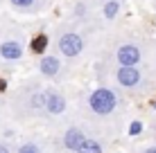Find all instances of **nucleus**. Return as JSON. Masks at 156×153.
Wrapping results in <instances>:
<instances>
[{
  "instance_id": "f257e3e1",
  "label": "nucleus",
  "mask_w": 156,
  "mask_h": 153,
  "mask_svg": "<svg viewBox=\"0 0 156 153\" xmlns=\"http://www.w3.org/2000/svg\"><path fill=\"white\" fill-rule=\"evenodd\" d=\"M88 104L98 115H111L115 108V95L109 88H98V90H93Z\"/></svg>"
},
{
  "instance_id": "f03ea898",
  "label": "nucleus",
  "mask_w": 156,
  "mask_h": 153,
  "mask_svg": "<svg viewBox=\"0 0 156 153\" xmlns=\"http://www.w3.org/2000/svg\"><path fill=\"white\" fill-rule=\"evenodd\" d=\"M59 50H61V54H66V56H77L79 52L84 50V41L79 38L77 34H66V36H61V41H59Z\"/></svg>"
},
{
  "instance_id": "7ed1b4c3",
  "label": "nucleus",
  "mask_w": 156,
  "mask_h": 153,
  "mask_svg": "<svg viewBox=\"0 0 156 153\" xmlns=\"http://www.w3.org/2000/svg\"><path fill=\"white\" fill-rule=\"evenodd\" d=\"M118 61L120 68H136V63L140 61V50L136 45H122L118 50Z\"/></svg>"
},
{
  "instance_id": "20e7f679",
  "label": "nucleus",
  "mask_w": 156,
  "mask_h": 153,
  "mask_svg": "<svg viewBox=\"0 0 156 153\" xmlns=\"http://www.w3.org/2000/svg\"><path fill=\"white\" fill-rule=\"evenodd\" d=\"M43 108H45L48 113H52V115H61L63 110H66V99H63L61 95H57V92H50L45 97V101H43Z\"/></svg>"
},
{
  "instance_id": "39448f33",
  "label": "nucleus",
  "mask_w": 156,
  "mask_h": 153,
  "mask_svg": "<svg viewBox=\"0 0 156 153\" xmlns=\"http://www.w3.org/2000/svg\"><path fill=\"white\" fill-rule=\"evenodd\" d=\"M0 56L7 59V61H18L23 56V47H20V43H16V41H5L0 45Z\"/></svg>"
},
{
  "instance_id": "423d86ee",
  "label": "nucleus",
  "mask_w": 156,
  "mask_h": 153,
  "mask_svg": "<svg viewBox=\"0 0 156 153\" xmlns=\"http://www.w3.org/2000/svg\"><path fill=\"white\" fill-rule=\"evenodd\" d=\"M84 142H86V138H84V133L79 128H70V131H66V135H63V146L70 149V151H77Z\"/></svg>"
},
{
  "instance_id": "0eeeda50",
  "label": "nucleus",
  "mask_w": 156,
  "mask_h": 153,
  "mask_svg": "<svg viewBox=\"0 0 156 153\" xmlns=\"http://www.w3.org/2000/svg\"><path fill=\"white\" fill-rule=\"evenodd\" d=\"M118 81H120L122 86L131 88V86H136V83L140 81V72H138L136 68H120V70H118Z\"/></svg>"
},
{
  "instance_id": "6e6552de",
  "label": "nucleus",
  "mask_w": 156,
  "mask_h": 153,
  "mask_svg": "<svg viewBox=\"0 0 156 153\" xmlns=\"http://www.w3.org/2000/svg\"><path fill=\"white\" fill-rule=\"evenodd\" d=\"M39 68H41L43 75L52 77V75H57V72H59V59H57V56H43L41 63H39Z\"/></svg>"
},
{
  "instance_id": "1a4fd4ad",
  "label": "nucleus",
  "mask_w": 156,
  "mask_h": 153,
  "mask_svg": "<svg viewBox=\"0 0 156 153\" xmlns=\"http://www.w3.org/2000/svg\"><path fill=\"white\" fill-rule=\"evenodd\" d=\"M77 153H102V146H100V142H95V140H86L77 149Z\"/></svg>"
},
{
  "instance_id": "9d476101",
  "label": "nucleus",
  "mask_w": 156,
  "mask_h": 153,
  "mask_svg": "<svg viewBox=\"0 0 156 153\" xmlns=\"http://www.w3.org/2000/svg\"><path fill=\"white\" fill-rule=\"evenodd\" d=\"M45 45H48V36H45V34H39L34 41H32V52L41 54V52L45 50Z\"/></svg>"
},
{
  "instance_id": "9b49d317",
  "label": "nucleus",
  "mask_w": 156,
  "mask_h": 153,
  "mask_svg": "<svg viewBox=\"0 0 156 153\" xmlns=\"http://www.w3.org/2000/svg\"><path fill=\"white\" fill-rule=\"evenodd\" d=\"M18 153H39V146L32 144V142H27V144H20Z\"/></svg>"
},
{
  "instance_id": "f8f14e48",
  "label": "nucleus",
  "mask_w": 156,
  "mask_h": 153,
  "mask_svg": "<svg viewBox=\"0 0 156 153\" xmlns=\"http://www.w3.org/2000/svg\"><path fill=\"white\" fill-rule=\"evenodd\" d=\"M118 12V2H109L106 5V9H104V14H106V18H113Z\"/></svg>"
},
{
  "instance_id": "ddd939ff",
  "label": "nucleus",
  "mask_w": 156,
  "mask_h": 153,
  "mask_svg": "<svg viewBox=\"0 0 156 153\" xmlns=\"http://www.w3.org/2000/svg\"><path fill=\"white\" fill-rule=\"evenodd\" d=\"M12 5L14 7H20V9H27L34 5V0H12Z\"/></svg>"
},
{
  "instance_id": "4468645a",
  "label": "nucleus",
  "mask_w": 156,
  "mask_h": 153,
  "mask_svg": "<svg viewBox=\"0 0 156 153\" xmlns=\"http://www.w3.org/2000/svg\"><path fill=\"white\" fill-rule=\"evenodd\" d=\"M140 131H143V124H140V122H133V124H131V128H129V133L136 135V133H140Z\"/></svg>"
},
{
  "instance_id": "2eb2a0df",
  "label": "nucleus",
  "mask_w": 156,
  "mask_h": 153,
  "mask_svg": "<svg viewBox=\"0 0 156 153\" xmlns=\"http://www.w3.org/2000/svg\"><path fill=\"white\" fill-rule=\"evenodd\" d=\"M0 153H12V151H9L7 144H0Z\"/></svg>"
},
{
  "instance_id": "dca6fc26",
  "label": "nucleus",
  "mask_w": 156,
  "mask_h": 153,
  "mask_svg": "<svg viewBox=\"0 0 156 153\" xmlns=\"http://www.w3.org/2000/svg\"><path fill=\"white\" fill-rule=\"evenodd\" d=\"M145 153H156V146H152V149H147Z\"/></svg>"
},
{
  "instance_id": "f3484780",
  "label": "nucleus",
  "mask_w": 156,
  "mask_h": 153,
  "mask_svg": "<svg viewBox=\"0 0 156 153\" xmlns=\"http://www.w3.org/2000/svg\"><path fill=\"white\" fill-rule=\"evenodd\" d=\"M154 108H156V101H154Z\"/></svg>"
}]
</instances>
